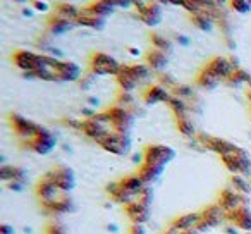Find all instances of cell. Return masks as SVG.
I'll use <instances>...</instances> for the list:
<instances>
[{
  "instance_id": "1",
  "label": "cell",
  "mask_w": 251,
  "mask_h": 234,
  "mask_svg": "<svg viewBox=\"0 0 251 234\" xmlns=\"http://www.w3.org/2000/svg\"><path fill=\"white\" fill-rule=\"evenodd\" d=\"M176 150L169 145L153 143L148 145L143 152V162L138 167V174L141 176L148 186L157 182L165 172V167L176 158Z\"/></svg>"
},
{
  "instance_id": "2",
  "label": "cell",
  "mask_w": 251,
  "mask_h": 234,
  "mask_svg": "<svg viewBox=\"0 0 251 234\" xmlns=\"http://www.w3.org/2000/svg\"><path fill=\"white\" fill-rule=\"evenodd\" d=\"M36 196L38 202L47 212L53 213V215H62V213H69L74 210V202L71 193H66L52 181L45 174L40 178L36 182Z\"/></svg>"
},
{
  "instance_id": "3",
  "label": "cell",
  "mask_w": 251,
  "mask_h": 234,
  "mask_svg": "<svg viewBox=\"0 0 251 234\" xmlns=\"http://www.w3.org/2000/svg\"><path fill=\"white\" fill-rule=\"evenodd\" d=\"M153 76V71L147 64H122L121 73L115 76L121 91L133 93L138 86H143Z\"/></svg>"
},
{
  "instance_id": "4",
  "label": "cell",
  "mask_w": 251,
  "mask_h": 234,
  "mask_svg": "<svg viewBox=\"0 0 251 234\" xmlns=\"http://www.w3.org/2000/svg\"><path fill=\"white\" fill-rule=\"evenodd\" d=\"M9 121H11V126H12V131H14L16 138H18L19 143L25 148H28V145L31 143V141L42 133L43 128H45L21 114H11Z\"/></svg>"
},
{
  "instance_id": "5",
  "label": "cell",
  "mask_w": 251,
  "mask_h": 234,
  "mask_svg": "<svg viewBox=\"0 0 251 234\" xmlns=\"http://www.w3.org/2000/svg\"><path fill=\"white\" fill-rule=\"evenodd\" d=\"M220 160L232 176H246V178L251 176V155L246 148L239 147V145L229 154L222 155Z\"/></svg>"
},
{
  "instance_id": "6",
  "label": "cell",
  "mask_w": 251,
  "mask_h": 234,
  "mask_svg": "<svg viewBox=\"0 0 251 234\" xmlns=\"http://www.w3.org/2000/svg\"><path fill=\"white\" fill-rule=\"evenodd\" d=\"M151 203H153V189L151 186H147L140 200L126 207V217L131 220V224H147L151 217Z\"/></svg>"
},
{
  "instance_id": "7",
  "label": "cell",
  "mask_w": 251,
  "mask_h": 234,
  "mask_svg": "<svg viewBox=\"0 0 251 234\" xmlns=\"http://www.w3.org/2000/svg\"><path fill=\"white\" fill-rule=\"evenodd\" d=\"M162 234H205L201 226V213L189 212L174 219Z\"/></svg>"
},
{
  "instance_id": "8",
  "label": "cell",
  "mask_w": 251,
  "mask_h": 234,
  "mask_svg": "<svg viewBox=\"0 0 251 234\" xmlns=\"http://www.w3.org/2000/svg\"><path fill=\"white\" fill-rule=\"evenodd\" d=\"M122 64L105 52H95L90 57V73L93 76H117Z\"/></svg>"
},
{
  "instance_id": "9",
  "label": "cell",
  "mask_w": 251,
  "mask_h": 234,
  "mask_svg": "<svg viewBox=\"0 0 251 234\" xmlns=\"http://www.w3.org/2000/svg\"><path fill=\"white\" fill-rule=\"evenodd\" d=\"M134 9H136V14L141 19V23L150 26V28L158 26L162 23V18H164L162 5L157 4V2H151V0H138L134 4Z\"/></svg>"
},
{
  "instance_id": "10",
  "label": "cell",
  "mask_w": 251,
  "mask_h": 234,
  "mask_svg": "<svg viewBox=\"0 0 251 234\" xmlns=\"http://www.w3.org/2000/svg\"><path fill=\"white\" fill-rule=\"evenodd\" d=\"M108 115H110L112 124H114L115 131L117 133H124V134H131L134 126V121H136V115H134L133 110L126 107H121V105H114V107L107 108Z\"/></svg>"
},
{
  "instance_id": "11",
  "label": "cell",
  "mask_w": 251,
  "mask_h": 234,
  "mask_svg": "<svg viewBox=\"0 0 251 234\" xmlns=\"http://www.w3.org/2000/svg\"><path fill=\"white\" fill-rule=\"evenodd\" d=\"M29 174L26 172V169L16 167V165H7L4 164L0 167V179L12 191H21L25 189L26 182H28Z\"/></svg>"
},
{
  "instance_id": "12",
  "label": "cell",
  "mask_w": 251,
  "mask_h": 234,
  "mask_svg": "<svg viewBox=\"0 0 251 234\" xmlns=\"http://www.w3.org/2000/svg\"><path fill=\"white\" fill-rule=\"evenodd\" d=\"M131 134H124V133H112L110 136H107L103 141L100 143V147L105 152L115 155V157H126V155L131 152Z\"/></svg>"
},
{
  "instance_id": "13",
  "label": "cell",
  "mask_w": 251,
  "mask_h": 234,
  "mask_svg": "<svg viewBox=\"0 0 251 234\" xmlns=\"http://www.w3.org/2000/svg\"><path fill=\"white\" fill-rule=\"evenodd\" d=\"M45 176L49 179H52V181L66 193H71L76 188V174H74L73 169L66 164L55 165V167H52L49 172H45Z\"/></svg>"
},
{
  "instance_id": "14",
  "label": "cell",
  "mask_w": 251,
  "mask_h": 234,
  "mask_svg": "<svg viewBox=\"0 0 251 234\" xmlns=\"http://www.w3.org/2000/svg\"><path fill=\"white\" fill-rule=\"evenodd\" d=\"M217 203H219L220 208L226 212V217H227L229 213L239 210L241 207L248 205V203H250V198L244 196V195H241V193H237L236 189L230 188V186H227V188H224L222 191H220Z\"/></svg>"
},
{
  "instance_id": "15",
  "label": "cell",
  "mask_w": 251,
  "mask_h": 234,
  "mask_svg": "<svg viewBox=\"0 0 251 234\" xmlns=\"http://www.w3.org/2000/svg\"><path fill=\"white\" fill-rule=\"evenodd\" d=\"M205 67L208 71H212V73L215 74V76L219 78L222 83H226L227 78H229L230 74H232L234 71H236L237 67H241V66L237 64L236 59H232V57L217 55V57H213V59L210 60V62L206 64Z\"/></svg>"
},
{
  "instance_id": "16",
  "label": "cell",
  "mask_w": 251,
  "mask_h": 234,
  "mask_svg": "<svg viewBox=\"0 0 251 234\" xmlns=\"http://www.w3.org/2000/svg\"><path fill=\"white\" fill-rule=\"evenodd\" d=\"M12 62L14 66L25 74L26 78L31 79L33 73L36 71L40 62V53L31 52V50H16L14 55H12Z\"/></svg>"
},
{
  "instance_id": "17",
  "label": "cell",
  "mask_w": 251,
  "mask_h": 234,
  "mask_svg": "<svg viewBox=\"0 0 251 234\" xmlns=\"http://www.w3.org/2000/svg\"><path fill=\"white\" fill-rule=\"evenodd\" d=\"M55 147H57L55 133H52L49 128H43L42 133H40L38 136H36L35 140L28 145L26 150L33 152V154H36V155H49L55 150Z\"/></svg>"
},
{
  "instance_id": "18",
  "label": "cell",
  "mask_w": 251,
  "mask_h": 234,
  "mask_svg": "<svg viewBox=\"0 0 251 234\" xmlns=\"http://www.w3.org/2000/svg\"><path fill=\"white\" fill-rule=\"evenodd\" d=\"M200 213H201V226L205 233H208L210 229H215V227L222 226V224H227L226 212L220 208V205L217 202L205 207L203 210H200Z\"/></svg>"
},
{
  "instance_id": "19",
  "label": "cell",
  "mask_w": 251,
  "mask_h": 234,
  "mask_svg": "<svg viewBox=\"0 0 251 234\" xmlns=\"http://www.w3.org/2000/svg\"><path fill=\"white\" fill-rule=\"evenodd\" d=\"M172 97V91L162 86L160 83L150 84L147 90L143 91V102L147 105H157V104H167Z\"/></svg>"
},
{
  "instance_id": "20",
  "label": "cell",
  "mask_w": 251,
  "mask_h": 234,
  "mask_svg": "<svg viewBox=\"0 0 251 234\" xmlns=\"http://www.w3.org/2000/svg\"><path fill=\"white\" fill-rule=\"evenodd\" d=\"M227 224H230V226L236 227V229L251 233V207H250V203L241 207V208L236 210V212L229 213V215H227Z\"/></svg>"
},
{
  "instance_id": "21",
  "label": "cell",
  "mask_w": 251,
  "mask_h": 234,
  "mask_svg": "<svg viewBox=\"0 0 251 234\" xmlns=\"http://www.w3.org/2000/svg\"><path fill=\"white\" fill-rule=\"evenodd\" d=\"M83 76V69L74 60H60L59 67V81L60 83H76Z\"/></svg>"
},
{
  "instance_id": "22",
  "label": "cell",
  "mask_w": 251,
  "mask_h": 234,
  "mask_svg": "<svg viewBox=\"0 0 251 234\" xmlns=\"http://www.w3.org/2000/svg\"><path fill=\"white\" fill-rule=\"evenodd\" d=\"M77 26H83V28H90V29H103L107 26V19L101 18V16L91 12L88 7H83L79 12V18H77Z\"/></svg>"
},
{
  "instance_id": "23",
  "label": "cell",
  "mask_w": 251,
  "mask_h": 234,
  "mask_svg": "<svg viewBox=\"0 0 251 234\" xmlns=\"http://www.w3.org/2000/svg\"><path fill=\"white\" fill-rule=\"evenodd\" d=\"M119 184L129 193V195L136 196V198H140V196L143 195V191L148 186L147 182L141 179V176L138 174V172L136 174H129V176H126V178H122L121 181H119Z\"/></svg>"
},
{
  "instance_id": "24",
  "label": "cell",
  "mask_w": 251,
  "mask_h": 234,
  "mask_svg": "<svg viewBox=\"0 0 251 234\" xmlns=\"http://www.w3.org/2000/svg\"><path fill=\"white\" fill-rule=\"evenodd\" d=\"M145 64H147V66L150 67L153 73L162 74L169 66V53L151 49L150 52L147 53V62H145Z\"/></svg>"
},
{
  "instance_id": "25",
  "label": "cell",
  "mask_w": 251,
  "mask_h": 234,
  "mask_svg": "<svg viewBox=\"0 0 251 234\" xmlns=\"http://www.w3.org/2000/svg\"><path fill=\"white\" fill-rule=\"evenodd\" d=\"M74 26H77L76 23L67 21V19H62V18H59V16L53 14L52 18L49 19V25H47V31H49L52 36H59V35H66V33L71 31V29H73Z\"/></svg>"
},
{
  "instance_id": "26",
  "label": "cell",
  "mask_w": 251,
  "mask_h": 234,
  "mask_svg": "<svg viewBox=\"0 0 251 234\" xmlns=\"http://www.w3.org/2000/svg\"><path fill=\"white\" fill-rule=\"evenodd\" d=\"M79 12H81V9L76 7V5L69 4V2H60V4L55 5V11H53V14L59 16V18H62V19H67V21L76 23V25H77Z\"/></svg>"
},
{
  "instance_id": "27",
  "label": "cell",
  "mask_w": 251,
  "mask_h": 234,
  "mask_svg": "<svg viewBox=\"0 0 251 234\" xmlns=\"http://www.w3.org/2000/svg\"><path fill=\"white\" fill-rule=\"evenodd\" d=\"M220 83H222V81H220L212 71L206 69V67H203L198 76H196V84H198L200 88H203V90H215Z\"/></svg>"
},
{
  "instance_id": "28",
  "label": "cell",
  "mask_w": 251,
  "mask_h": 234,
  "mask_svg": "<svg viewBox=\"0 0 251 234\" xmlns=\"http://www.w3.org/2000/svg\"><path fill=\"white\" fill-rule=\"evenodd\" d=\"M176 124H177V131L182 134L184 138H196V126L193 123L191 115H181V117H176Z\"/></svg>"
},
{
  "instance_id": "29",
  "label": "cell",
  "mask_w": 251,
  "mask_h": 234,
  "mask_svg": "<svg viewBox=\"0 0 251 234\" xmlns=\"http://www.w3.org/2000/svg\"><path fill=\"white\" fill-rule=\"evenodd\" d=\"M191 21L200 31H210L213 28V23H217L215 18L208 12H200V14L191 16Z\"/></svg>"
},
{
  "instance_id": "30",
  "label": "cell",
  "mask_w": 251,
  "mask_h": 234,
  "mask_svg": "<svg viewBox=\"0 0 251 234\" xmlns=\"http://www.w3.org/2000/svg\"><path fill=\"white\" fill-rule=\"evenodd\" d=\"M229 186L244 196L251 195V181H250V178H246V176H232Z\"/></svg>"
},
{
  "instance_id": "31",
  "label": "cell",
  "mask_w": 251,
  "mask_h": 234,
  "mask_svg": "<svg viewBox=\"0 0 251 234\" xmlns=\"http://www.w3.org/2000/svg\"><path fill=\"white\" fill-rule=\"evenodd\" d=\"M86 7L90 9L91 12H95V14L101 16V18H105V19H107L108 16L114 14V11H115V7H112L110 4H107L105 0H95V2H91V4L86 5Z\"/></svg>"
},
{
  "instance_id": "32",
  "label": "cell",
  "mask_w": 251,
  "mask_h": 234,
  "mask_svg": "<svg viewBox=\"0 0 251 234\" xmlns=\"http://www.w3.org/2000/svg\"><path fill=\"white\" fill-rule=\"evenodd\" d=\"M150 42H151V47L155 50H160V52H165V53H171L172 52V42L164 35H158V33H153L150 36Z\"/></svg>"
},
{
  "instance_id": "33",
  "label": "cell",
  "mask_w": 251,
  "mask_h": 234,
  "mask_svg": "<svg viewBox=\"0 0 251 234\" xmlns=\"http://www.w3.org/2000/svg\"><path fill=\"white\" fill-rule=\"evenodd\" d=\"M230 9L239 14L251 12V0H230Z\"/></svg>"
},
{
  "instance_id": "34",
  "label": "cell",
  "mask_w": 251,
  "mask_h": 234,
  "mask_svg": "<svg viewBox=\"0 0 251 234\" xmlns=\"http://www.w3.org/2000/svg\"><path fill=\"white\" fill-rule=\"evenodd\" d=\"M107 4H110L112 7H122V9H129V7H134L138 0H105Z\"/></svg>"
},
{
  "instance_id": "35",
  "label": "cell",
  "mask_w": 251,
  "mask_h": 234,
  "mask_svg": "<svg viewBox=\"0 0 251 234\" xmlns=\"http://www.w3.org/2000/svg\"><path fill=\"white\" fill-rule=\"evenodd\" d=\"M127 234H148L147 224H131Z\"/></svg>"
},
{
  "instance_id": "36",
  "label": "cell",
  "mask_w": 251,
  "mask_h": 234,
  "mask_svg": "<svg viewBox=\"0 0 251 234\" xmlns=\"http://www.w3.org/2000/svg\"><path fill=\"white\" fill-rule=\"evenodd\" d=\"M47 234H69L66 231V227L60 226V224H50L49 227H47Z\"/></svg>"
},
{
  "instance_id": "37",
  "label": "cell",
  "mask_w": 251,
  "mask_h": 234,
  "mask_svg": "<svg viewBox=\"0 0 251 234\" xmlns=\"http://www.w3.org/2000/svg\"><path fill=\"white\" fill-rule=\"evenodd\" d=\"M33 9H35L36 12H47L50 7L47 2H43V0H33Z\"/></svg>"
},
{
  "instance_id": "38",
  "label": "cell",
  "mask_w": 251,
  "mask_h": 234,
  "mask_svg": "<svg viewBox=\"0 0 251 234\" xmlns=\"http://www.w3.org/2000/svg\"><path fill=\"white\" fill-rule=\"evenodd\" d=\"M0 234H16V229L11 226V224H2V227H0Z\"/></svg>"
},
{
  "instance_id": "39",
  "label": "cell",
  "mask_w": 251,
  "mask_h": 234,
  "mask_svg": "<svg viewBox=\"0 0 251 234\" xmlns=\"http://www.w3.org/2000/svg\"><path fill=\"white\" fill-rule=\"evenodd\" d=\"M177 42L181 43V45H189V38H186L184 35H181V36H177Z\"/></svg>"
},
{
  "instance_id": "40",
  "label": "cell",
  "mask_w": 251,
  "mask_h": 234,
  "mask_svg": "<svg viewBox=\"0 0 251 234\" xmlns=\"http://www.w3.org/2000/svg\"><path fill=\"white\" fill-rule=\"evenodd\" d=\"M129 53H131V55H140V50H138V49H129Z\"/></svg>"
},
{
  "instance_id": "41",
  "label": "cell",
  "mask_w": 251,
  "mask_h": 234,
  "mask_svg": "<svg viewBox=\"0 0 251 234\" xmlns=\"http://www.w3.org/2000/svg\"><path fill=\"white\" fill-rule=\"evenodd\" d=\"M14 2H19V4H25V2H29V0H14Z\"/></svg>"
},
{
  "instance_id": "42",
  "label": "cell",
  "mask_w": 251,
  "mask_h": 234,
  "mask_svg": "<svg viewBox=\"0 0 251 234\" xmlns=\"http://www.w3.org/2000/svg\"><path fill=\"white\" fill-rule=\"evenodd\" d=\"M250 112H251V105H250Z\"/></svg>"
}]
</instances>
